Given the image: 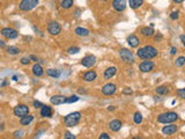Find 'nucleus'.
<instances>
[{"label":"nucleus","instance_id":"nucleus-28","mask_svg":"<svg viewBox=\"0 0 185 139\" xmlns=\"http://www.w3.org/2000/svg\"><path fill=\"white\" fill-rule=\"evenodd\" d=\"M60 5L64 9H70L74 5V2H73V0H63L60 2Z\"/></svg>","mask_w":185,"mask_h":139},{"label":"nucleus","instance_id":"nucleus-29","mask_svg":"<svg viewBox=\"0 0 185 139\" xmlns=\"http://www.w3.org/2000/svg\"><path fill=\"white\" fill-rule=\"evenodd\" d=\"M133 121H134L136 124H140V123L142 122V115H141V113L137 111L134 114V116H133Z\"/></svg>","mask_w":185,"mask_h":139},{"label":"nucleus","instance_id":"nucleus-42","mask_svg":"<svg viewBox=\"0 0 185 139\" xmlns=\"http://www.w3.org/2000/svg\"><path fill=\"white\" fill-rule=\"evenodd\" d=\"M170 53H171V55H176V53H177V48H176V47H172L171 50H170Z\"/></svg>","mask_w":185,"mask_h":139},{"label":"nucleus","instance_id":"nucleus-4","mask_svg":"<svg viewBox=\"0 0 185 139\" xmlns=\"http://www.w3.org/2000/svg\"><path fill=\"white\" fill-rule=\"evenodd\" d=\"M40 0H21L19 4V8L22 12H28L34 9L37 5H38Z\"/></svg>","mask_w":185,"mask_h":139},{"label":"nucleus","instance_id":"nucleus-15","mask_svg":"<svg viewBox=\"0 0 185 139\" xmlns=\"http://www.w3.org/2000/svg\"><path fill=\"white\" fill-rule=\"evenodd\" d=\"M121 125H123V123L119 119H112L111 122L109 123V129L111 131L117 132V131H119L121 129Z\"/></svg>","mask_w":185,"mask_h":139},{"label":"nucleus","instance_id":"nucleus-7","mask_svg":"<svg viewBox=\"0 0 185 139\" xmlns=\"http://www.w3.org/2000/svg\"><path fill=\"white\" fill-rule=\"evenodd\" d=\"M1 35L5 38H7V40H14V38H16L19 36V33L16 32L15 29L7 27V28H2L1 29Z\"/></svg>","mask_w":185,"mask_h":139},{"label":"nucleus","instance_id":"nucleus-27","mask_svg":"<svg viewBox=\"0 0 185 139\" xmlns=\"http://www.w3.org/2000/svg\"><path fill=\"white\" fill-rule=\"evenodd\" d=\"M6 52L8 55H12V56H15V55H19L20 53V49L16 48V47H8L6 49Z\"/></svg>","mask_w":185,"mask_h":139},{"label":"nucleus","instance_id":"nucleus-35","mask_svg":"<svg viewBox=\"0 0 185 139\" xmlns=\"http://www.w3.org/2000/svg\"><path fill=\"white\" fill-rule=\"evenodd\" d=\"M30 59H29V57H23L21 58V60H20V63L22 64V65H28V64H30Z\"/></svg>","mask_w":185,"mask_h":139},{"label":"nucleus","instance_id":"nucleus-44","mask_svg":"<svg viewBox=\"0 0 185 139\" xmlns=\"http://www.w3.org/2000/svg\"><path fill=\"white\" fill-rule=\"evenodd\" d=\"M161 38H162V35H161V34H159V36H156V37H155V41H156V42L160 41Z\"/></svg>","mask_w":185,"mask_h":139},{"label":"nucleus","instance_id":"nucleus-13","mask_svg":"<svg viewBox=\"0 0 185 139\" xmlns=\"http://www.w3.org/2000/svg\"><path fill=\"white\" fill-rule=\"evenodd\" d=\"M177 130H178L177 125H175V124H171V123H170L169 125L163 126L162 132H163L164 134H167V136H171V134H174V133H175Z\"/></svg>","mask_w":185,"mask_h":139},{"label":"nucleus","instance_id":"nucleus-10","mask_svg":"<svg viewBox=\"0 0 185 139\" xmlns=\"http://www.w3.org/2000/svg\"><path fill=\"white\" fill-rule=\"evenodd\" d=\"M96 64V57L93 56V55H88L86 57L82 58L81 60V65L85 66V67H93V66Z\"/></svg>","mask_w":185,"mask_h":139},{"label":"nucleus","instance_id":"nucleus-41","mask_svg":"<svg viewBox=\"0 0 185 139\" xmlns=\"http://www.w3.org/2000/svg\"><path fill=\"white\" fill-rule=\"evenodd\" d=\"M29 59H30L31 62H35V63L38 62V58L36 57V56H34V55H30V56H29Z\"/></svg>","mask_w":185,"mask_h":139},{"label":"nucleus","instance_id":"nucleus-51","mask_svg":"<svg viewBox=\"0 0 185 139\" xmlns=\"http://www.w3.org/2000/svg\"><path fill=\"white\" fill-rule=\"evenodd\" d=\"M79 92H80V93H86V90L85 89H79Z\"/></svg>","mask_w":185,"mask_h":139},{"label":"nucleus","instance_id":"nucleus-39","mask_svg":"<svg viewBox=\"0 0 185 139\" xmlns=\"http://www.w3.org/2000/svg\"><path fill=\"white\" fill-rule=\"evenodd\" d=\"M123 94H125V95H130V94H132V89H131L130 87H126L125 89L123 90Z\"/></svg>","mask_w":185,"mask_h":139},{"label":"nucleus","instance_id":"nucleus-19","mask_svg":"<svg viewBox=\"0 0 185 139\" xmlns=\"http://www.w3.org/2000/svg\"><path fill=\"white\" fill-rule=\"evenodd\" d=\"M40 116L42 117H51L52 116V108L46 104H43L40 108Z\"/></svg>","mask_w":185,"mask_h":139},{"label":"nucleus","instance_id":"nucleus-46","mask_svg":"<svg viewBox=\"0 0 185 139\" xmlns=\"http://www.w3.org/2000/svg\"><path fill=\"white\" fill-rule=\"evenodd\" d=\"M108 110H109V111H113V110H115V107H113V106L108 107Z\"/></svg>","mask_w":185,"mask_h":139},{"label":"nucleus","instance_id":"nucleus-12","mask_svg":"<svg viewBox=\"0 0 185 139\" xmlns=\"http://www.w3.org/2000/svg\"><path fill=\"white\" fill-rule=\"evenodd\" d=\"M116 89H117L116 85L112 83V82H109V83H106L102 87V93L104 95H112V94L116 93Z\"/></svg>","mask_w":185,"mask_h":139},{"label":"nucleus","instance_id":"nucleus-38","mask_svg":"<svg viewBox=\"0 0 185 139\" xmlns=\"http://www.w3.org/2000/svg\"><path fill=\"white\" fill-rule=\"evenodd\" d=\"M32 106L35 107L36 109H40V108L43 107V103H42V102H40V101H36V100H35V101L32 102Z\"/></svg>","mask_w":185,"mask_h":139},{"label":"nucleus","instance_id":"nucleus-17","mask_svg":"<svg viewBox=\"0 0 185 139\" xmlns=\"http://www.w3.org/2000/svg\"><path fill=\"white\" fill-rule=\"evenodd\" d=\"M116 73H117V68H116L115 66H111V67H109V68H106V70H105L103 77H104V79L109 80V79H111L112 77H115Z\"/></svg>","mask_w":185,"mask_h":139},{"label":"nucleus","instance_id":"nucleus-26","mask_svg":"<svg viewBox=\"0 0 185 139\" xmlns=\"http://www.w3.org/2000/svg\"><path fill=\"white\" fill-rule=\"evenodd\" d=\"M155 90H156V93L160 94V95H166V94L169 93V88H168L167 86H157Z\"/></svg>","mask_w":185,"mask_h":139},{"label":"nucleus","instance_id":"nucleus-43","mask_svg":"<svg viewBox=\"0 0 185 139\" xmlns=\"http://www.w3.org/2000/svg\"><path fill=\"white\" fill-rule=\"evenodd\" d=\"M181 41H182V44L185 45V35H181Z\"/></svg>","mask_w":185,"mask_h":139},{"label":"nucleus","instance_id":"nucleus-8","mask_svg":"<svg viewBox=\"0 0 185 139\" xmlns=\"http://www.w3.org/2000/svg\"><path fill=\"white\" fill-rule=\"evenodd\" d=\"M48 32L50 35H53V36L59 35L61 33V26L59 25L57 21H51L48 26Z\"/></svg>","mask_w":185,"mask_h":139},{"label":"nucleus","instance_id":"nucleus-50","mask_svg":"<svg viewBox=\"0 0 185 139\" xmlns=\"http://www.w3.org/2000/svg\"><path fill=\"white\" fill-rule=\"evenodd\" d=\"M133 139H144L142 137H140V136H137V137H133Z\"/></svg>","mask_w":185,"mask_h":139},{"label":"nucleus","instance_id":"nucleus-11","mask_svg":"<svg viewBox=\"0 0 185 139\" xmlns=\"http://www.w3.org/2000/svg\"><path fill=\"white\" fill-rule=\"evenodd\" d=\"M126 6H127L126 0H113L112 1V7H113V9L117 11V12H123V11H125Z\"/></svg>","mask_w":185,"mask_h":139},{"label":"nucleus","instance_id":"nucleus-20","mask_svg":"<svg viewBox=\"0 0 185 139\" xmlns=\"http://www.w3.org/2000/svg\"><path fill=\"white\" fill-rule=\"evenodd\" d=\"M31 71H32V74H34L35 77H42V75L44 74V70H43L42 65L38 64V63H36L35 65L32 66Z\"/></svg>","mask_w":185,"mask_h":139},{"label":"nucleus","instance_id":"nucleus-40","mask_svg":"<svg viewBox=\"0 0 185 139\" xmlns=\"http://www.w3.org/2000/svg\"><path fill=\"white\" fill-rule=\"evenodd\" d=\"M98 139H110V136H109L108 133L103 132V133H101V136H100V138Z\"/></svg>","mask_w":185,"mask_h":139},{"label":"nucleus","instance_id":"nucleus-30","mask_svg":"<svg viewBox=\"0 0 185 139\" xmlns=\"http://www.w3.org/2000/svg\"><path fill=\"white\" fill-rule=\"evenodd\" d=\"M80 100V98L78 96V95H72V96H70V98H66V102L65 103H75V102H78Z\"/></svg>","mask_w":185,"mask_h":139},{"label":"nucleus","instance_id":"nucleus-1","mask_svg":"<svg viewBox=\"0 0 185 139\" xmlns=\"http://www.w3.org/2000/svg\"><path fill=\"white\" fill-rule=\"evenodd\" d=\"M137 56L141 59H145V60H149V59H153L157 56V49L154 48L153 45H146L144 48H140L137 51Z\"/></svg>","mask_w":185,"mask_h":139},{"label":"nucleus","instance_id":"nucleus-25","mask_svg":"<svg viewBox=\"0 0 185 139\" xmlns=\"http://www.w3.org/2000/svg\"><path fill=\"white\" fill-rule=\"evenodd\" d=\"M46 75L57 79V78L60 77V72H59V70H56V68H48L46 70Z\"/></svg>","mask_w":185,"mask_h":139},{"label":"nucleus","instance_id":"nucleus-24","mask_svg":"<svg viewBox=\"0 0 185 139\" xmlns=\"http://www.w3.org/2000/svg\"><path fill=\"white\" fill-rule=\"evenodd\" d=\"M144 4V0H129V5L132 9L139 8Z\"/></svg>","mask_w":185,"mask_h":139},{"label":"nucleus","instance_id":"nucleus-47","mask_svg":"<svg viewBox=\"0 0 185 139\" xmlns=\"http://www.w3.org/2000/svg\"><path fill=\"white\" fill-rule=\"evenodd\" d=\"M172 1H174V2H176V4H182L184 0H172Z\"/></svg>","mask_w":185,"mask_h":139},{"label":"nucleus","instance_id":"nucleus-36","mask_svg":"<svg viewBox=\"0 0 185 139\" xmlns=\"http://www.w3.org/2000/svg\"><path fill=\"white\" fill-rule=\"evenodd\" d=\"M64 139H76V137L73 133H71V132H65Z\"/></svg>","mask_w":185,"mask_h":139},{"label":"nucleus","instance_id":"nucleus-52","mask_svg":"<svg viewBox=\"0 0 185 139\" xmlns=\"http://www.w3.org/2000/svg\"><path fill=\"white\" fill-rule=\"evenodd\" d=\"M100 1H108V0H100Z\"/></svg>","mask_w":185,"mask_h":139},{"label":"nucleus","instance_id":"nucleus-6","mask_svg":"<svg viewBox=\"0 0 185 139\" xmlns=\"http://www.w3.org/2000/svg\"><path fill=\"white\" fill-rule=\"evenodd\" d=\"M13 113L16 117H23L25 115L29 114V107L25 106V104H17L16 107H14L13 109Z\"/></svg>","mask_w":185,"mask_h":139},{"label":"nucleus","instance_id":"nucleus-45","mask_svg":"<svg viewBox=\"0 0 185 139\" xmlns=\"http://www.w3.org/2000/svg\"><path fill=\"white\" fill-rule=\"evenodd\" d=\"M0 47H1V48H5V47H6L5 42H4V41H0Z\"/></svg>","mask_w":185,"mask_h":139},{"label":"nucleus","instance_id":"nucleus-33","mask_svg":"<svg viewBox=\"0 0 185 139\" xmlns=\"http://www.w3.org/2000/svg\"><path fill=\"white\" fill-rule=\"evenodd\" d=\"M24 137V131L23 130H16L14 132V138L15 139H21Z\"/></svg>","mask_w":185,"mask_h":139},{"label":"nucleus","instance_id":"nucleus-9","mask_svg":"<svg viewBox=\"0 0 185 139\" xmlns=\"http://www.w3.org/2000/svg\"><path fill=\"white\" fill-rule=\"evenodd\" d=\"M154 68H155V64H154L152 60H145L142 62L140 65H139V70L144 73H147V72H152Z\"/></svg>","mask_w":185,"mask_h":139},{"label":"nucleus","instance_id":"nucleus-18","mask_svg":"<svg viewBox=\"0 0 185 139\" xmlns=\"http://www.w3.org/2000/svg\"><path fill=\"white\" fill-rule=\"evenodd\" d=\"M97 78V74L95 71H88L83 74V80L86 82H93Z\"/></svg>","mask_w":185,"mask_h":139},{"label":"nucleus","instance_id":"nucleus-21","mask_svg":"<svg viewBox=\"0 0 185 139\" xmlns=\"http://www.w3.org/2000/svg\"><path fill=\"white\" fill-rule=\"evenodd\" d=\"M140 33H141L142 36H145V37H152V36H154L155 32H154L153 27H142L141 30H140Z\"/></svg>","mask_w":185,"mask_h":139},{"label":"nucleus","instance_id":"nucleus-14","mask_svg":"<svg viewBox=\"0 0 185 139\" xmlns=\"http://www.w3.org/2000/svg\"><path fill=\"white\" fill-rule=\"evenodd\" d=\"M50 102L55 106H59V104H64L66 102V96L64 95H53L52 98H50Z\"/></svg>","mask_w":185,"mask_h":139},{"label":"nucleus","instance_id":"nucleus-48","mask_svg":"<svg viewBox=\"0 0 185 139\" xmlns=\"http://www.w3.org/2000/svg\"><path fill=\"white\" fill-rule=\"evenodd\" d=\"M6 85H7V81H6V80H4V81L1 82V85H0V86H1V87H4V86H6Z\"/></svg>","mask_w":185,"mask_h":139},{"label":"nucleus","instance_id":"nucleus-32","mask_svg":"<svg viewBox=\"0 0 185 139\" xmlns=\"http://www.w3.org/2000/svg\"><path fill=\"white\" fill-rule=\"evenodd\" d=\"M67 52L70 55H76V53L80 52V48H78V47H71V48L67 49Z\"/></svg>","mask_w":185,"mask_h":139},{"label":"nucleus","instance_id":"nucleus-34","mask_svg":"<svg viewBox=\"0 0 185 139\" xmlns=\"http://www.w3.org/2000/svg\"><path fill=\"white\" fill-rule=\"evenodd\" d=\"M178 17H179V12L178 11H174V12L170 13V19L171 20H177Z\"/></svg>","mask_w":185,"mask_h":139},{"label":"nucleus","instance_id":"nucleus-2","mask_svg":"<svg viewBox=\"0 0 185 139\" xmlns=\"http://www.w3.org/2000/svg\"><path fill=\"white\" fill-rule=\"evenodd\" d=\"M179 116L178 114L174 113V111H168V113H163L157 116V122L162 123V124H170L178 121Z\"/></svg>","mask_w":185,"mask_h":139},{"label":"nucleus","instance_id":"nucleus-23","mask_svg":"<svg viewBox=\"0 0 185 139\" xmlns=\"http://www.w3.org/2000/svg\"><path fill=\"white\" fill-rule=\"evenodd\" d=\"M74 33L76 34L78 36H80V37H86V36H88V35H89V30L87 29V28L78 27V28H75Z\"/></svg>","mask_w":185,"mask_h":139},{"label":"nucleus","instance_id":"nucleus-49","mask_svg":"<svg viewBox=\"0 0 185 139\" xmlns=\"http://www.w3.org/2000/svg\"><path fill=\"white\" fill-rule=\"evenodd\" d=\"M12 79H13L14 81H17V75H13V77H12Z\"/></svg>","mask_w":185,"mask_h":139},{"label":"nucleus","instance_id":"nucleus-3","mask_svg":"<svg viewBox=\"0 0 185 139\" xmlns=\"http://www.w3.org/2000/svg\"><path fill=\"white\" fill-rule=\"evenodd\" d=\"M81 119V113L79 111H74V113H71L67 116H65L64 118V124L65 126L67 128H73L75 125H78V123L80 122Z\"/></svg>","mask_w":185,"mask_h":139},{"label":"nucleus","instance_id":"nucleus-22","mask_svg":"<svg viewBox=\"0 0 185 139\" xmlns=\"http://www.w3.org/2000/svg\"><path fill=\"white\" fill-rule=\"evenodd\" d=\"M32 121H34V116L28 114V115H25V116H23V117L20 118V124L23 125V126H25V125H29Z\"/></svg>","mask_w":185,"mask_h":139},{"label":"nucleus","instance_id":"nucleus-37","mask_svg":"<svg viewBox=\"0 0 185 139\" xmlns=\"http://www.w3.org/2000/svg\"><path fill=\"white\" fill-rule=\"evenodd\" d=\"M177 94L181 98H185V88H181L177 89Z\"/></svg>","mask_w":185,"mask_h":139},{"label":"nucleus","instance_id":"nucleus-16","mask_svg":"<svg viewBox=\"0 0 185 139\" xmlns=\"http://www.w3.org/2000/svg\"><path fill=\"white\" fill-rule=\"evenodd\" d=\"M127 44H129L131 48H137L138 45L140 44V40L138 38L136 35H130L127 37Z\"/></svg>","mask_w":185,"mask_h":139},{"label":"nucleus","instance_id":"nucleus-31","mask_svg":"<svg viewBox=\"0 0 185 139\" xmlns=\"http://www.w3.org/2000/svg\"><path fill=\"white\" fill-rule=\"evenodd\" d=\"M185 64V57L184 56H181V57H178L176 59V62H175V65L177 66V67H182V66Z\"/></svg>","mask_w":185,"mask_h":139},{"label":"nucleus","instance_id":"nucleus-5","mask_svg":"<svg viewBox=\"0 0 185 139\" xmlns=\"http://www.w3.org/2000/svg\"><path fill=\"white\" fill-rule=\"evenodd\" d=\"M119 57L121 58V60H124L127 64H133L134 63V55L132 53V51H130L129 49H121L119 50Z\"/></svg>","mask_w":185,"mask_h":139}]
</instances>
